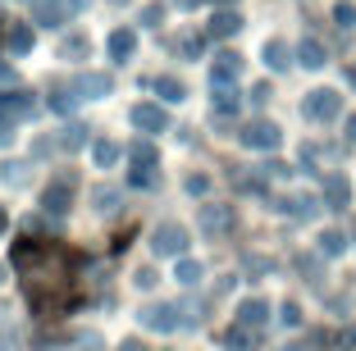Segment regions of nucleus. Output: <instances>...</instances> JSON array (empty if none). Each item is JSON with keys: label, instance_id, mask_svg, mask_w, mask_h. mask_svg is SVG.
I'll list each match as a JSON object with an SVG mask.
<instances>
[{"label": "nucleus", "instance_id": "1", "mask_svg": "<svg viewBox=\"0 0 356 351\" xmlns=\"http://www.w3.org/2000/svg\"><path fill=\"white\" fill-rule=\"evenodd\" d=\"M338 114H343V96H338V92L320 87V92L306 96V119H315V124H334Z\"/></svg>", "mask_w": 356, "mask_h": 351}, {"label": "nucleus", "instance_id": "2", "mask_svg": "<svg viewBox=\"0 0 356 351\" xmlns=\"http://www.w3.org/2000/svg\"><path fill=\"white\" fill-rule=\"evenodd\" d=\"M151 251L178 260L183 251H188V228H183V224H160L156 233H151Z\"/></svg>", "mask_w": 356, "mask_h": 351}, {"label": "nucleus", "instance_id": "3", "mask_svg": "<svg viewBox=\"0 0 356 351\" xmlns=\"http://www.w3.org/2000/svg\"><path fill=\"white\" fill-rule=\"evenodd\" d=\"M279 142H283V133L270 119H252V124L242 128V146L247 151H279Z\"/></svg>", "mask_w": 356, "mask_h": 351}, {"label": "nucleus", "instance_id": "4", "mask_svg": "<svg viewBox=\"0 0 356 351\" xmlns=\"http://www.w3.org/2000/svg\"><path fill=\"white\" fill-rule=\"evenodd\" d=\"M69 92H74L78 101H96V96H110V92H115V83H110L105 73H78Z\"/></svg>", "mask_w": 356, "mask_h": 351}, {"label": "nucleus", "instance_id": "5", "mask_svg": "<svg viewBox=\"0 0 356 351\" xmlns=\"http://www.w3.org/2000/svg\"><path fill=\"white\" fill-rule=\"evenodd\" d=\"M69 197H74V178H55L42 192V210L46 215H64V210H69Z\"/></svg>", "mask_w": 356, "mask_h": 351}, {"label": "nucleus", "instance_id": "6", "mask_svg": "<svg viewBox=\"0 0 356 351\" xmlns=\"http://www.w3.org/2000/svg\"><path fill=\"white\" fill-rule=\"evenodd\" d=\"M142 324H147L151 333H174L183 320H178V306H147L142 310Z\"/></svg>", "mask_w": 356, "mask_h": 351}, {"label": "nucleus", "instance_id": "7", "mask_svg": "<svg viewBox=\"0 0 356 351\" xmlns=\"http://www.w3.org/2000/svg\"><path fill=\"white\" fill-rule=\"evenodd\" d=\"M265 320H270V301H261V297H247V301L238 306V324H242V329L261 333V329H265Z\"/></svg>", "mask_w": 356, "mask_h": 351}, {"label": "nucleus", "instance_id": "8", "mask_svg": "<svg viewBox=\"0 0 356 351\" xmlns=\"http://www.w3.org/2000/svg\"><path fill=\"white\" fill-rule=\"evenodd\" d=\"M201 228H206L210 238H220V233H229L233 228V206H201Z\"/></svg>", "mask_w": 356, "mask_h": 351}, {"label": "nucleus", "instance_id": "9", "mask_svg": "<svg viewBox=\"0 0 356 351\" xmlns=\"http://www.w3.org/2000/svg\"><path fill=\"white\" fill-rule=\"evenodd\" d=\"M133 124L142 128V133H165V128H169V114L160 110V105L142 101V105H137V110H133Z\"/></svg>", "mask_w": 356, "mask_h": 351}, {"label": "nucleus", "instance_id": "10", "mask_svg": "<svg viewBox=\"0 0 356 351\" xmlns=\"http://www.w3.org/2000/svg\"><path fill=\"white\" fill-rule=\"evenodd\" d=\"M37 110V101L32 96H23V92H0V119H28V114Z\"/></svg>", "mask_w": 356, "mask_h": 351}, {"label": "nucleus", "instance_id": "11", "mask_svg": "<svg viewBox=\"0 0 356 351\" xmlns=\"http://www.w3.org/2000/svg\"><path fill=\"white\" fill-rule=\"evenodd\" d=\"M238 73H242V55L238 51H220L215 64H210V83H233Z\"/></svg>", "mask_w": 356, "mask_h": 351}, {"label": "nucleus", "instance_id": "12", "mask_svg": "<svg viewBox=\"0 0 356 351\" xmlns=\"http://www.w3.org/2000/svg\"><path fill=\"white\" fill-rule=\"evenodd\" d=\"M32 5V23H42V28H55L69 10V0H28Z\"/></svg>", "mask_w": 356, "mask_h": 351}, {"label": "nucleus", "instance_id": "13", "mask_svg": "<svg viewBox=\"0 0 356 351\" xmlns=\"http://www.w3.org/2000/svg\"><path fill=\"white\" fill-rule=\"evenodd\" d=\"M347 201H352V183H347L343 174H329L325 178V206L329 210H347Z\"/></svg>", "mask_w": 356, "mask_h": 351}, {"label": "nucleus", "instance_id": "14", "mask_svg": "<svg viewBox=\"0 0 356 351\" xmlns=\"http://www.w3.org/2000/svg\"><path fill=\"white\" fill-rule=\"evenodd\" d=\"M133 46H137V32L133 28H119V32H110L105 51H110V60H128V55H133Z\"/></svg>", "mask_w": 356, "mask_h": 351}, {"label": "nucleus", "instance_id": "15", "mask_svg": "<svg viewBox=\"0 0 356 351\" xmlns=\"http://www.w3.org/2000/svg\"><path fill=\"white\" fill-rule=\"evenodd\" d=\"M238 28H242V14L238 10L210 14V37H238Z\"/></svg>", "mask_w": 356, "mask_h": 351}, {"label": "nucleus", "instance_id": "16", "mask_svg": "<svg viewBox=\"0 0 356 351\" xmlns=\"http://www.w3.org/2000/svg\"><path fill=\"white\" fill-rule=\"evenodd\" d=\"M325 60H329V51L315 42V37H306V42L297 46V64H302V69H325Z\"/></svg>", "mask_w": 356, "mask_h": 351}, {"label": "nucleus", "instance_id": "17", "mask_svg": "<svg viewBox=\"0 0 356 351\" xmlns=\"http://www.w3.org/2000/svg\"><path fill=\"white\" fill-rule=\"evenodd\" d=\"M210 92H215V96H210V105H215L220 114L238 110V92H233V83H210Z\"/></svg>", "mask_w": 356, "mask_h": 351}, {"label": "nucleus", "instance_id": "18", "mask_svg": "<svg viewBox=\"0 0 356 351\" xmlns=\"http://www.w3.org/2000/svg\"><path fill=\"white\" fill-rule=\"evenodd\" d=\"M147 87H151V92H160V101H169V105L188 96V87H183V83H174V78H147Z\"/></svg>", "mask_w": 356, "mask_h": 351}, {"label": "nucleus", "instance_id": "19", "mask_svg": "<svg viewBox=\"0 0 356 351\" xmlns=\"http://www.w3.org/2000/svg\"><path fill=\"white\" fill-rule=\"evenodd\" d=\"M261 55H265V64H270V69H288V60H293V51H288V42H279V37H270Z\"/></svg>", "mask_w": 356, "mask_h": 351}, {"label": "nucleus", "instance_id": "20", "mask_svg": "<svg viewBox=\"0 0 356 351\" xmlns=\"http://www.w3.org/2000/svg\"><path fill=\"white\" fill-rule=\"evenodd\" d=\"M60 146H64V151H83V146H87V128L83 124H64L60 128Z\"/></svg>", "mask_w": 356, "mask_h": 351}, {"label": "nucleus", "instance_id": "21", "mask_svg": "<svg viewBox=\"0 0 356 351\" xmlns=\"http://www.w3.org/2000/svg\"><path fill=\"white\" fill-rule=\"evenodd\" d=\"M174 279L183 283V288H197V283H201V265L183 256V260H178V269H174Z\"/></svg>", "mask_w": 356, "mask_h": 351}, {"label": "nucleus", "instance_id": "22", "mask_svg": "<svg viewBox=\"0 0 356 351\" xmlns=\"http://www.w3.org/2000/svg\"><path fill=\"white\" fill-rule=\"evenodd\" d=\"M343 251H347V238L338 233V228L320 233V256H343Z\"/></svg>", "mask_w": 356, "mask_h": 351}, {"label": "nucleus", "instance_id": "23", "mask_svg": "<svg viewBox=\"0 0 356 351\" xmlns=\"http://www.w3.org/2000/svg\"><path fill=\"white\" fill-rule=\"evenodd\" d=\"M10 51H14V55H28V51H32V28H28V23L10 28Z\"/></svg>", "mask_w": 356, "mask_h": 351}, {"label": "nucleus", "instance_id": "24", "mask_svg": "<svg viewBox=\"0 0 356 351\" xmlns=\"http://www.w3.org/2000/svg\"><path fill=\"white\" fill-rule=\"evenodd\" d=\"M128 183H133V187H147V192H151V187L160 183V174H156V165H133V174H128Z\"/></svg>", "mask_w": 356, "mask_h": 351}, {"label": "nucleus", "instance_id": "25", "mask_svg": "<svg viewBox=\"0 0 356 351\" xmlns=\"http://www.w3.org/2000/svg\"><path fill=\"white\" fill-rule=\"evenodd\" d=\"M92 206L101 210V215H110V210H119V192H115V187H96V192H92Z\"/></svg>", "mask_w": 356, "mask_h": 351}, {"label": "nucleus", "instance_id": "26", "mask_svg": "<svg viewBox=\"0 0 356 351\" xmlns=\"http://www.w3.org/2000/svg\"><path fill=\"white\" fill-rule=\"evenodd\" d=\"M92 155H96V165H101V169H110V165H119V155H124V151H119L115 142H96Z\"/></svg>", "mask_w": 356, "mask_h": 351}, {"label": "nucleus", "instance_id": "27", "mask_svg": "<svg viewBox=\"0 0 356 351\" xmlns=\"http://www.w3.org/2000/svg\"><path fill=\"white\" fill-rule=\"evenodd\" d=\"M220 342H224L229 351H247V347H252V329H242V324H238V329H229Z\"/></svg>", "mask_w": 356, "mask_h": 351}, {"label": "nucleus", "instance_id": "28", "mask_svg": "<svg viewBox=\"0 0 356 351\" xmlns=\"http://www.w3.org/2000/svg\"><path fill=\"white\" fill-rule=\"evenodd\" d=\"M297 274H302L306 283L320 279V256H297Z\"/></svg>", "mask_w": 356, "mask_h": 351}, {"label": "nucleus", "instance_id": "29", "mask_svg": "<svg viewBox=\"0 0 356 351\" xmlns=\"http://www.w3.org/2000/svg\"><path fill=\"white\" fill-rule=\"evenodd\" d=\"M334 19L343 23V28H356V5H352V0H338V5H334Z\"/></svg>", "mask_w": 356, "mask_h": 351}, {"label": "nucleus", "instance_id": "30", "mask_svg": "<svg viewBox=\"0 0 356 351\" xmlns=\"http://www.w3.org/2000/svg\"><path fill=\"white\" fill-rule=\"evenodd\" d=\"M279 320L288 324V329H297V324H302V306H297V301H283V310H279Z\"/></svg>", "mask_w": 356, "mask_h": 351}, {"label": "nucleus", "instance_id": "31", "mask_svg": "<svg viewBox=\"0 0 356 351\" xmlns=\"http://www.w3.org/2000/svg\"><path fill=\"white\" fill-rule=\"evenodd\" d=\"M133 165H156V146H151V142H137L133 146Z\"/></svg>", "mask_w": 356, "mask_h": 351}, {"label": "nucleus", "instance_id": "32", "mask_svg": "<svg viewBox=\"0 0 356 351\" xmlns=\"http://www.w3.org/2000/svg\"><path fill=\"white\" fill-rule=\"evenodd\" d=\"M74 101H78L74 92H55V96H51V110H55V114H69V110H74Z\"/></svg>", "mask_w": 356, "mask_h": 351}, {"label": "nucleus", "instance_id": "33", "mask_svg": "<svg viewBox=\"0 0 356 351\" xmlns=\"http://www.w3.org/2000/svg\"><path fill=\"white\" fill-rule=\"evenodd\" d=\"M23 169H28V165L10 160V165H0V178H5V183H23Z\"/></svg>", "mask_w": 356, "mask_h": 351}, {"label": "nucleus", "instance_id": "34", "mask_svg": "<svg viewBox=\"0 0 356 351\" xmlns=\"http://www.w3.org/2000/svg\"><path fill=\"white\" fill-rule=\"evenodd\" d=\"M69 55H74V60H83V55H87V42H83V37H69V42H64V60H69Z\"/></svg>", "mask_w": 356, "mask_h": 351}, {"label": "nucleus", "instance_id": "35", "mask_svg": "<svg viewBox=\"0 0 356 351\" xmlns=\"http://www.w3.org/2000/svg\"><path fill=\"white\" fill-rule=\"evenodd\" d=\"M247 269H252V274H274V260L270 256H252V260H247Z\"/></svg>", "mask_w": 356, "mask_h": 351}, {"label": "nucleus", "instance_id": "36", "mask_svg": "<svg viewBox=\"0 0 356 351\" xmlns=\"http://www.w3.org/2000/svg\"><path fill=\"white\" fill-rule=\"evenodd\" d=\"M133 283H137V288H156V283H160V274H156V269H137V274H133Z\"/></svg>", "mask_w": 356, "mask_h": 351}, {"label": "nucleus", "instance_id": "37", "mask_svg": "<svg viewBox=\"0 0 356 351\" xmlns=\"http://www.w3.org/2000/svg\"><path fill=\"white\" fill-rule=\"evenodd\" d=\"M160 19H165V5H147V10H142V23H147V28H156Z\"/></svg>", "mask_w": 356, "mask_h": 351}, {"label": "nucleus", "instance_id": "38", "mask_svg": "<svg viewBox=\"0 0 356 351\" xmlns=\"http://www.w3.org/2000/svg\"><path fill=\"white\" fill-rule=\"evenodd\" d=\"M178 51L188 55V60H197V55H201V37H183V42H178Z\"/></svg>", "mask_w": 356, "mask_h": 351}, {"label": "nucleus", "instance_id": "39", "mask_svg": "<svg viewBox=\"0 0 356 351\" xmlns=\"http://www.w3.org/2000/svg\"><path fill=\"white\" fill-rule=\"evenodd\" d=\"M206 187H210L206 174H192V178H188V192H192V197H206Z\"/></svg>", "mask_w": 356, "mask_h": 351}, {"label": "nucleus", "instance_id": "40", "mask_svg": "<svg viewBox=\"0 0 356 351\" xmlns=\"http://www.w3.org/2000/svg\"><path fill=\"white\" fill-rule=\"evenodd\" d=\"M338 347H343V351H356V324H347V329L338 333Z\"/></svg>", "mask_w": 356, "mask_h": 351}, {"label": "nucleus", "instance_id": "41", "mask_svg": "<svg viewBox=\"0 0 356 351\" xmlns=\"http://www.w3.org/2000/svg\"><path fill=\"white\" fill-rule=\"evenodd\" d=\"M265 101H270V87H265V83H256V87H252V105H256V110H261Z\"/></svg>", "mask_w": 356, "mask_h": 351}, {"label": "nucleus", "instance_id": "42", "mask_svg": "<svg viewBox=\"0 0 356 351\" xmlns=\"http://www.w3.org/2000/svg\"><path fill=\"white\" fill-rule=\"evenodd\" d=\"M14 142V119H0V146Z\"/></svg>", "mask_w": 356, "mask_h": 351}, {"label": "nucleus", "instance_id": "43", "mask_svg": "<svg viewBox=\"0 0 356 351\" xmlns=\"http://www.w3.org/2000/svg\"><path fill=\"white\" fill-rule=\"evenodd\" d=\"M0 83H14V69H10V64H0Z\"/></svg>", "mask_w": 356, "mask_h": 351}, {"label": "nucleus", "instance_id": "44", "mask_svg": "<svg viewBox=\"0 0 356 351\" xmlns=\"http://www.w3.org/2000/svg\"><path fill=\"white\" fill-rule=\"evenodd\" d=\"M347 142H356V114L347 119Z\"/></svg>", "mask_w": 356, "mask_h": 351}, {"label": "nucleus", "instance_id": "45", "mask_svg": "<svg viewBox=\"0 0 356 351\" xmlns=\"http://www.w3.org/2000/svg\"><path fill=\"white\" fill-rule=\"evenodd\" d=\"M119 351H147V347H137V342H124V347H119Z\"/></svg>", "mask_w": 356, "mask_h": 351}, {"label": "nucleus", "instance_id": "46", "mask_svg": "<svg viewBox=\"0 0 356 351\" xmlns=\"http://www.w3.org/2000/svg\"><path fill=\"white\" fill-rule=\"evenodd\" d=\"M283 351H306V347H302V342H288V347H283Z\"/></svg>", "mask_w": 356, "mask_h": 351}, {"label": "nucleus", "instance_id": "47", "mask_svg": "<svg viewBox=\"0 0 356 351\" xmlns=\"http://www.w3.org/2000/svg\"><path fill=\"white\" fill-rule=\"evenodd\" d=\"M178 5H183V10H192V5H201V0H178Z\"/></svg>", "mask_w": 356, "mask_h": 351}, {"label": "nucleus", "instance_id": "48", "mask_svg": "<svg viewBox=\"0 0 356 351\" xmlns=\"http://www.w3.org/2000/svg\"><path fill=\"white\" fill-rule=\"evenodd\" d=\"M110 5H128V0H110Z\"/></svg>", "mask_w": 356, "mask_h": 351}, {"label": "nucleus", "instance_id": "49", "mask_svg": "<svg viewBox=\"0 0 356 351\" xmlns=\"http://www.w3.org/2000/svg\"><path fill=\"white\" fill-rule=\"evenodd\" d=\"M0 283H5V265H0Z\"/></svg>", "mask_w": 356, "mask_h": 351}, {"label": "nucleus", "instance_id": "50", "mask_svg": "<svg viewBox=\"0 0 356 351\" xmlns=\"http://www.w3.org/2000/svg\"><path fill=\"white\" fill-rule=\"evenodd\" d=\"M352 83H356V69H352Z\"/></svg>", "mask_w": 356, "mask_h": 351}]
</instances>
